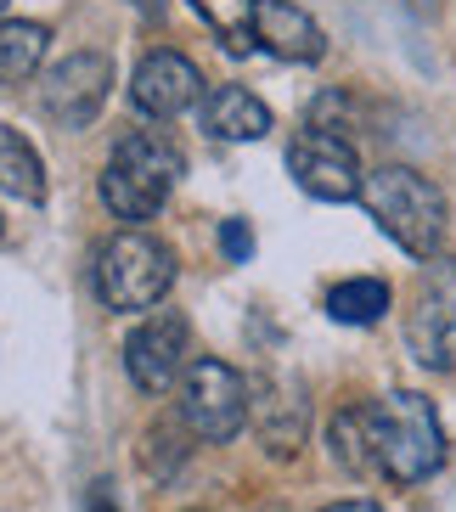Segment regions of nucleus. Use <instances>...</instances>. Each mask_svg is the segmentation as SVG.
Returning a JSON list of instances; mask_svg holds the SVG:
<instances>
[{"label":"nucleus","mask_w":456,"mask_h":512,"mask_svg":"<svg viewBox=\"0 0 456 512\" xmlns=\"http://www.w3.org/2000/svg\"><path fill=\"white\" fill-rule=\"evenodd\" d=\"M175 287V254L147 231H119L96 248V293L107 310H158Z\"/></svg>","instance_id":"obj_4"},{"label":"nucleus","mask_w":456,"mask_h":512,"mask_svg":"<svg viewBox=\"0 0 456 512\" xmlns=\"http://www.w3.org/2000/svg\"><path fill=\"white\" fill-rule=\"evenodd\" d=\"M40 62H46V23H0V85L12 91V85H29L40 74Z\"/></svg>","instance_id":"obj_15"},{"label":"nucleus","mask_w":456,"mask_h":512,"mask_svg":"<svg viewBox=\"0 0 456 512\" xmlns=\"http://www.w3.org/2000/svg\"><path fill=\"white\" fill-rule=\"evenodd\" d=\"M220 248H226L231 265H248V254H254V231H248V220H226V226H220Z\"/></svg>","instance_id":"obj_19"},{"label":"nucleus","mask_w":456,"mask_h":512,"mask_svg":"<svg viewBox=\"0 0 456 512\" xmlns=\"http://www.w3.org/2000/svg\"><path fill=\"white\" fill-rule=\"evenodd\" d=\"M0 6H6V0H0Z\"/></svg>","instance_id":"obj_24"},{"label":"nucleus","mask_w":456,"mask_h":512,"mask_svg":"<svg viewBox=\"0 0 456 512\" xmlns=\"http://www.w3.org/2000/svg\"><path fill=\"white\" fill-rule=\"evenodd\" d=\"M175 181H181V147L164 130H130L113 141V158L102 169V203L113 209V220L141 226L169 203Z\"/></svg>","instance_id":"obj_3"},{"label":"nucleus","mask_w":456,"mask_h":512,"mask_svg":"<svg viewBox=\"0 0 456 512\" xmlns=\"http://www.w3.org/2000/svg\"><path fill=\"white\" fill-rule=\"evenodd\" d=\"M288 169H293V181H299L310 197H321V203H350V197H361V186H366V169H361V158H355V141L327 136V130H310V124L293 136Z\"/></svg>","instance_id":"obj_9"},{"label":"nucleus","mask_w":456,"mask_h":512,"mask_svg":"<svg viewBox=\"0 0 456 512\" xmlns=\"http://www.w3.org/2000/svg\"><path fill=\"white\" fill-rule=\"evenodd\" d=\"M411 12H423V17H428V12H440V0H411Z\"/></svg>","instance_id":"obj_21"},{"label":"nucleus","mask_w":456,"mask_h":512,"mask_svg":"<svg viewBox=\"0 0 456 512\" xmlns=\"http://www.w3.org/2000/svg\"><path fill=\"white\" fill-rule=\"evenodd\" d=\"M321 512H383L378 501H333V507H321Z\"/></svg>","instance_id":"obj_20"},{"label":"nucleus","mask_w":456,"mask_h":512,"mask_svg":"<svg viewBox=\"0 0 456 512\" xmlns=\"http://www.w3.org/2000/svg\"><path fill=\"white\" fill-rule=\"evenodd\" d=\"M107 91H113V62L102 51H68L40 79V113L57 130H85L107 107Z\"/></svg>","instance_id":"obj_7"},{"label":"nucleus","mask_w":456,"mask_h":512,"mask_svg":"<svg viewBox=\"0 0 456 512\" xmlns=\"http://www.w3.org/2000/svg\"><path fill=\"white\" fill-rule=\"evenodd\" d=\"M198 119L214 141H259L271 130V107L259 102L254 91H243V85H214L203 96Z\"/></svg>","instance_id":"obj_13"},{"label":"nucleus","mask_w":456,"mask_h":512,"mask_svg":"<svg viewBox=\"0 0 456 512\" xmlns=\"http://www.w3.org/2000/svg\"><path fill=\"white\" fill-rule=\"evenodd\" d=\"M361 203H366V214L378 220L383 237H395L411 259H440L451 214H445V192L428 181V175H417L411 164L366 169Z\"/></svg>","instance_id":"obj_2"},{"label":"nucleus","mask_w":456,"mask_h":512,"mask_svg":"<svg viewBox=\"0 0 456 512\" xmlns=\"http://www.w3.org/2000/svg\"><path fill=\"white\" fill-rule=\"evenodd\" d=\"M254 40L271 51V57H282V62H316L321 51H327L321 23L304 12V6H293V0H259Z\"/></svg>","instance_id":"obj_12"},{"label":"nucleus","mask_w":456,"mask_h":512,"mask_svg":"<svg viewBox=\"0 0 456 512\" xmlns=\"http://www.w3.org/2000/svg\"><path fill=\"white\" fill-rule=\"evenodd\" d=\"M333 462L350 473H372V445H366V411H338L333 417Z\"/></svg>","instance_id":"obj_18"},{"label":"nucleus","mask_w":456,"mask_h":512,"mask_svg":"<svg viewBox=\"0 0 456 512\" xmlns=\"http://www.w3.org/2000/svg\"><path fill=\"white\" fill-rule=\"evenodd\" d=\"M192 355V321L181 310H152L130 338H124V372L141 394H164L169 383L186 377Z\"/></svg>","instance_id":"obj_8"},{"label":"nucleus","mask_w":456,"mask_h":512,"mask_svg":"<svg viewBox=\"0 0 456 512\" xmlns=\"http://www.w3.org/2000/svg\"><path fill=\"white\" fill-rule=\"evenodd\" d=\"M192 12L209 23L214 40H220L231 57H248V51H259V40H254L259 0H192Z\"/></svg>","instance_id":"obj_16"},{"label":"nucleus","mask_w":456,"mask_h":512,"mask_svg":"<svg viewBox=\"0 0 456 512\" xmlns=\"http://www.w3.org/2000/svg\"><path fill=\"white\" fill-rule=\"evenodd\" d=\"M406 344L428 372H456V259H428L406 310Z\"/></svg>","instance_id":"obj_6"},{"label":"nucleus","mask_w":456,"mask_h":512,"mask_svg":"<svg viewBox=\"0 0 456 512\" xmlns=\"http://www.w3.org/2000/svg\"><path fill=\"white\" fill-rule=\"evenodd\" d=\"M0 237H6V226H0Z\"/></svg>","instance_id":"obj_23"},{"label":"nucleus","mask_w":456,"mask_h":512,"mask_svg":"<svg viewBox=\"0 0 456 512\" xmlns=\"http://www.w3.org/2000/svg\"><path fill=\"white\" fill-rule=\"evenodd\" d=\"M366 411V445H372V473L395 484H423L445 462V428L417 389L378 394Z\"/></svg>","instance_id":"obj_1"},{"label":"nucleus","mask_w":456,"mask_h":512,"mask_svg":"<svg viewBox=\"0 0 456 512\" xmlns=\"http://www.w3.org/2000/svg\"><path fill=\"white\" fill-rule=\"evenodd\" d=\"M91 512H119V507H107V496H91Z\"/></svg>","instance_id":"obj_22"},{"label":"nucleus","mask_w":456,"mask_h":512,"mask_svg":"<svg viewBox=\"0 0 456 512\" xmlns=\"http://www.w3.org/2000/svg\"><path fill=\"white\" fill-rule=\"evenodd\" d=\"M0 192L17 203H46V169L40 152L17 136L12 124H0Z\"/></svg>","instance_id":"obj_14"},{"label":"nucleus","mask_w":456,"mask_h":512,"mask_svg":"<svg viewBox=\"0 0 456 512\" xmlns=\"http://www.w3.org/2000/svg\"><path fill=\"white\" fill-rule=\"evenodd\" d=\"M383 310H389V282H378V276H350L327 293V316L344 327H372V321H383Z\"/></svg>","instance_id":"obj_17"},{"label":"nucleus","mask_w":456,"mask_h":512,"mask_svg":"<svg viewBox=\"0 0 456 512\" xmlns=\"http://www.w3.org/2000/svg\"><path fill=\"white\" fill-rule=\"evenodd\" d=\"M248 417H254V428L271 456H299L304 428H310V406H304V394L293 389L288 377L259 372L248 383Z\"/></svg>","instance_id":"obj_11"},{"label":"nucleus","mask_w":456,"mask_h":512,"mask_svg":"<svg viewBox=\"0 0 456 512\" xmlns=\"http://www.w3.org/2000/svg\"><path fill=\"white\" fill-rule=\"evenodd\" d=\"M130 102H136L147 119H158V124L181 119L186 107H203L198 62L181 57V51H152V57H141L136 79H130Z\"/></svg>","instance_id":"obj_10"},{"label":"nucleus","mask_w":456,"mask_h":512,"mask_svg":"<svg viewBox=\"0 0 456 512\" xmlns=\"http://www.w3.org/2000/svg\"><path fill=\"white\" fill-rule=\"evenodd\" d=\"M181 422L209 445H226V439L243 434L248 422V383L237 366L214 361V355H198L181 377Z\"/></svg>","instance_id":"obj_5"}]
</instances>
